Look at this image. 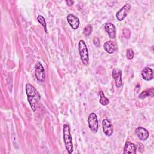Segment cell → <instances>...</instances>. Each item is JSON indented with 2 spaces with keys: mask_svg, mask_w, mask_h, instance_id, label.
Returning a JSON list of instances; mask_svg holds the SVG:
<instances>
[{
  "mask_svg": "<svg viewBox=\"0 0 154 154\" xmlns=\"http://www.w3.org/2000/svg\"><path fill=\"white\" fill-rule=\"evenodd\" d=\"M126 58L128 60H132L134 57V52L132 49H128L126 54Z\"/></svg>",
  "mask_w": 154,
  "mask_h": 154,
  "instance_id": "obj_19",
  "label": "cell"
},
{
  "mask_svg": "<svg viewBox=\"0 0 154 154\" xmlns=\"http://www.w3.org/2000/svg\"><path fill=\"white\" fill-rule=\"evenodd\" d=\"M27 99L33 111H36L37 104L40 100V96L37 89L31 84H26L25 86Z\"/></svg>",
  "mask_w": 154,
  "mask_h": 154,
  "instance_id": "obj_1",
  "label": "cell"
},
{
  "mask_svg": "<svg viewBox=\"0 0 154 154\" xmlns=\"http://www.w3.org/2000/svg\"><path fill=\"white\" fill-rule=\"evenodd\" d=\"M37 20L40 23V24H41L42 26L43 27L45 31L47 32V26H46V23L45 18L42 15H38L37 17Z\"/></svg>",
  "mask_w": 154,
  "mask_h": 154,
  "instance_id": "obj_17",
  "label": "cell"
},
{
  "mask_svg": "<svg viewBox=\"0 0 154 154\" xmlns=\"http://www.w3.org/2000/svg\"><path fill=\"white\" fill-rule=\"evenodd\" d=\"M102 128L104 134L110 137L113 134V126L109 119H105L102 121Z\"/></svg>",
  "mask_w": 154,
  "mask_h": 154,
  "instance_id": "obj_7",
  "label": "cell"
},
{
  "mask_svg": "<svg viewBox=\"0 0 154 154\" xmlns=\"http://www.w3.org/2000/svg\"><path fill=\"white\" fill-rule=\"evenodd\" d=\"M143 78L146 81H150L153 79V72L150 67H145L141 72Z\"/></svg>",
  "mask_w": 154,
  "mask_h": 154,
  "instance_id": "obj_12",
  "label": "cell"
},
{
  "mask_svg": "<svg viewBox=\"0 0 154 154\" xmlns=\"http://www.w3.org/2000/svg\"><path fill=\"white\" fill-rule=\"evenodd\" d=\"M153 92H154V88L152 87L149 90H145L142 91L139 94V98L140 99H144L149 96H153Z\"/></svg>",
  "mask_w": 154,
  "mask_h": 154,
  "instance_id": "obj_15",
  "label": "cell"
},
{
  "mask_svg": "<svg viewBox=\"0 0 154 154\" xmlns=\"http://www.w3.org/2000/svg\"><path fill=\"white\" fill-rule=\"evenodd\" d=\"M131 8V5L129 4H125L116 13V18L118 20H123L128 14Z\"/></svg>",
  "mask_w": 154,
  "mask_h": 154,
  "instance_id": "obj_5",
  "label": "cell"
},
{
  "mask_svg": "<svg viewBox=\"0 0 154 154\" xmlns=\"http://www.w3.org/2000/svg\"><path fill=\"white\" fill-rule=\"evenodd\" d=\"M44 72L45 70L43 66L40 63L38 62L35 66V75L37 79L41 82H43L45 80Z\"/></svg>",
  "mask_w": 154,
  "mask_h": 154,
  "instance_id": "obj_6",
  "label": "cell"
},
{
  "mask_svg": "<svg viewBox=\"0 0 154 154\" xmlns=\"http://www.w3.org/2000/svg\"><path fill=\"white\" fill-rule=\"evenodd\" d=\"M122 70L119 69H114L112 72V76L115 81L116 85L117 87H120L122 85Z\"/></svg>",
  "mask_w": 154,
  "mask_h": 154,
  "instance_id": "obj_9",
  "label": "cell"
},
{
  "mask_svg": "<svg viewBox=\"0 0 154 154\" xmlns=\"http://www.w3.org/2000/svg\"><path fill=\"white\" fill-rule=\"evenodd\" d=\"M105 29L107 34H108L109 37L111 38L114 39L116 37V29L115 26L109 22L106 23L105 25Z\"/></svg>",
  "mask_w": 154,
  "mask_h": 154,
  "instance_id": "obj_11",
  "label": "cell"
},
{
  "mask_svg": "<svg viewBox=\"0 0 154 154\" xmlns=\"http://www.w3.org/2000/svg\"><path fill=\"white\" fill-rule=\"evenodd\" d=\"M99 96H100L99 102L101 105H106L109 103V99L107 97H106V96L104 95V93L102 91H100L99 92Z\"/></svg>",
  "mask_w": 154,
  "mask_h": 154,
  "instance_id": "obj_16",
  "label": "cell"
},
{
  "mask_svg": "<svg viewBox=\"0 0 154 154\" xmlns=\"http://www.w3.org/2000/svg\"><path fill=\"white\" fill-rule=\"evenodd\" d=\"M66 3H67V4L69 5V6H70V5H72L73 4V1H66Z\"/></svg>",
  "mask_w": 154,
  "mask_h": 154,
  "instance_id": "obj_20",
  "label": "cell"
},
{
  "mask_svg": "<svg viewBox=\"0 0 154 154\" xmlns=\"http://www.w3.org/2000/svg\"><path fill=\"white\" fill-rule=\"evenodd\" d=\"M105 51L108 54H113L117 49V46L112 41H107L103 45Z\"/></svg>",
  "mask_w": 154,
  "mask_h": 154,
  "instance_id": "obj_13",
  "label": "cell"
},
{
  "mask_svg": "<svg viewBox=\"0 0 154 154\" xmlns=\"http://www.w3.org/2000/svg\"><path fill=\"white\" fill-rule=\"evenodd\" d=\"M135 132L137 137L141 141H146L149 138V133L144 128L139 126L136 128Z\"/></svg>",
  "mask_w": 154,
  "mask_h": 154,
  "instance_id": "obj_8",
  "label": "cell"
},
{
  "mask_svg": "<svg viewBox=\"0 0 154 154\" xmlns=\"http://www.w3.org/2000/svg\"><path fill=\"white\" fill-rule=\"evenodd\" d=\"M67 20L71 28L75 30L79 26V19L72 14H69L67 16Z\"/></svg>",
  "mask_w": 154,
  "mask_h": 154,
  "instance_id": "obj_10",
  "label": "cell"
},
{
  "mask_svg": "<svg viewBox=\"0 0 154 154\" xmlns=\"http://www.w3.org/2000/svg\"><path fill=\"white\" fill-rule=\"evenodd\" d=\"M78 51L83 64L85 65H88L89 63L88 51L85 42L82 40H81L79 42Z\"/></svg>",
  "mask_w": 154,
  "mask_h": 154,
  "instance_id": "obj_3",
  "label": "cell"
},
{
  "mask_svg": "<svg viewBox=\"0 0 154 154\" xmlns=\"http://www.w3.org/2000/svg\"><path fill=\"white\" fill-rule=\"evenodd\" d=\"M93 31V27L91 25H87L86 26H85V28H84V31H83V34L85 36H89L91 32Z\"/></svg>",
  "mask_w": 154,
  "mask_h": 154,
  "instance_id": "obj_18",
  "label": "cell"
},
{
  "mask_svg": "<svg viewBox=\"0 0 154 154\" xmlns=\"http://www.w3.org/2000/svg\"><path fill=\"white\" fill-rule=\"evenodd\" d=\"M123 153H137L136 146L134 143L130 141L126 142L124 146Z\"/></svg>",
  "mask_w": 154,
  "mask_h": 154,
  "instance_id": "obj_14",
  "label": "cell"
},
{
  "mask_svg": "<svg viewBox=\"0 0 154 154\" xmlns=\"http://www.w3.org/2000/svg\"><path fill=\"white\" fill-rule=\"evenodd\" d=\"M88 127L90 131L93 133H96L98 130L99 124L97 116L95 113H90L88 117Z\"/></svg>",
  "mask_w": 154,
  "mask_h": 154,
  "instance_id": "obj_4",
  "label": "cell"
},
{
  "mask_svg": "<svg viewBox=\"0 0 154 154\" xmlns=\"http://www.w3.org/2000/svg\"><path fill=\"white\" fill-rule=\"evenodd\" d=\"M63 139L66 150L69 154L72 153L73 151V143L72 138L70 135V127L68 124H64L63 125Z\"/></svg>",
  "mask_w": 154,
  "mask_h": 154,
  "instance_id": "obj_2",
  "label": "cell"
}]
</instances>
